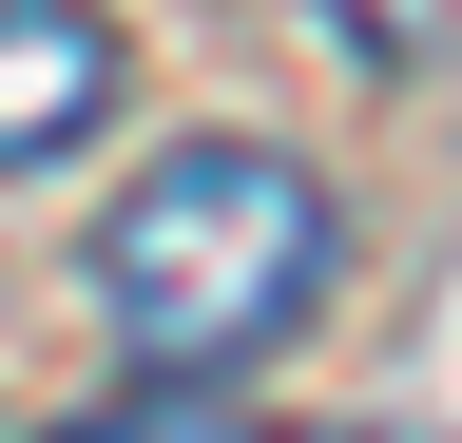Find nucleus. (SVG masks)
Masks as SVG:
<instances>
[{"label": "nucleus", "mask_w": 462, "mask_h": 443, "mask_svg": "<svg viewBox=\"0 0 462 443\" xmlns=\"http://www.w3.org/2000/svg\"><path fill=\"white\" fill-rule=\"evenodd\" d=\"M328 251H346V212H328L309 154L193 135V154H154V174L97 212V328H116V366H154V385H231V366H270L289 328L328 309Z\"/></svg>", "instance_id": "f257e3e1"}, {"label": "nucleus", "mask_w": 462, "mask_h": 443, "mask_svg": "<svg viewBox=\"0 0 462 443\" xmlns=\"http://www.w3.org/2000/svg\"><path fill=\"white\" fill-rule=\"evenodd\" d=\"M116 116V20L97 0H0V174H58Z\"/></svg>", "instance_id": "f03ea898"}, {"label": "nucleus", "mask_w": 462, "mask_h": 443, "mask_svg": "<svg viewBox=\"0 0 462 443\" xmlns=\"http://www.w3.org/2000/svg\"><path fill=\"white\" fill-rule=\"evenodd\" d=\"M309 20H328L366 78H404V59H443V39H462V0H309Z\"/></svg>", "instance_id": "7ed1b4c3"}, {"label": "nucleus", "mask_w": 462, "mask_h": 443, "mask_svg": "<svg viewBox=\"0 0 462 443\" xmlns=\"http://www.w3.org/2000/svg\"><path fill=\"white\" fill-rule=\"evenodd\" d=\"M78 443H251V405H212V385H154V405H97Z\"/></svg>", "instance_id": "20e7f679"}]
</instances>
